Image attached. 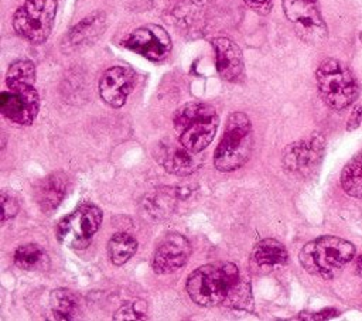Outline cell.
I'll return each instance as SVG.
<instances>
[{
    "label": "cell",
    "instance_id": "obj_6",
    "mask_svg": "<svg viewBox=\"0 0 362 321\" xmlns=\"http://www.w3.org/2000/svg\"><path fill=\"white\" fill-rule=\"evenodd\" d=\"M55 14L57 0H25L14 13V31L31 44H41L52 30Z\"/></svg>",
    "mask_w": 362,
    "mask_h": 321
},
{
    "label": "cell",
    "instance_id": "obj_23",
    "mask_svg": "<svg viewBox=\"0 0 362 321\" xmlns=\"http://www.w3.org/2000/svg\"><path fill=\"white\" fill-rule=\"evenodd\" d=\"M35 82V66L31 61L20 59L10 65L6 75L7 88L31 86Z\"/></svg>",
    "mask_w": 362,
    "mask_h": 321
},
{
    "label": "cell",
    "instance_id": "obj_1",
    "mask_svg": "<svg viewBox=\"0 0 362 321\" xmlns=\"http://www.w3.org/2000/svg\"><path fill=\"white\" fill-rule=\"evenodd\" d=\"M187 293L198 305L228 304L240 307L247 301V286L238 267L229 262H215L194 270L187 279Z\"/></svg>",
    "mask_w": 362,
    "mask_h": 321
},
{
    "label": "cell",
    "instance_id": "obj_22",
    "mask_svg": "<svg viewBox=\"0 0 362 321\" xmlns=\"http://www.w3.org/2000/svg\"><path fill=\"white\" fill-rule=\"evenodd\" d=\"M51 311L57 320H72L78 314V300L66 288L51 293Z\"/></svg>",
    "mask_w": 362,
    "mask_h": 321
},
{
    "label": "cell",
    "instance_id": "obj_2",
    "mask_svg": "<svg viewBox=\"0 0 362 321\" xmlns=\"http://www.w3.org/2000/svg\"><path fill=\"white\" fill-rule=\"evenodd\" d=\"M354 255L355 247L351 242L337 236H321L303 246L298 260L308 273L334 279L352 260Z\"/></svg>",
    "mask_w": 362,
    "mask_h": 321
},
{
    "label": "cell",
    "instance_id": "obj_8",
    "mask_svg": "<svg viewBox=\"0 0 362 321\" xmlns=\"http://www.w3.org/2000/svg\"><path fill=\"white\" fill-rule=\"evenodd\" d=\"M283 11L304 42L317 45L327 40L328 30L318 0H283Z\"/></svg>",
    "mask_w": 362,
    "mask_h": 321
},
{
    "label": "cell",
    "instance_id": "obj_20",
    "mask_svg": "<svg viewBox=\"0 0 362 321\" xmlns=\"http://www.w3.org/2000/svg\"><path fill=\"white\" fill-rule=\"evenodd\" d=\"M14 263L23 270H40L48 266V256L38 245L27 243L17 247Z\"/></svg>",
    "mask_w": 362,
    "mask_h": 321
},
{
    "label": "cell",
    "instance_id": "obj_16",
    "mask_svg": "<svg viewBox=\"0 0 362 321\" xmlns=\"http://www.w3.org/2000/svg\"><path fill=\"white\" fill-rule=\"evenodd\" d=\"M106 27V17L102 11L92 13L90 16L85 17L79 21L66 35L65 47L68 51L79 49L93 44L105 31Z\"/></svg>",
    "mask_w": 362,
    "mask_h": 321
},
{
    "label": "cell",
    "instance_id": "obj_11",
    "mask_svg": "<svg viewBox=\"0 0 362 321\" xmlns=\"http://www.w3.org/2000/svg\"><path fill=\"white\" fill-rule=\"evenodd\" d=\"M123 45L136 54L150 59L161 61L171 49V40L167 31L156 24L143 25L123 38Z\"/></svg>",
    "mask_w": 362,
    "mask_h": 321
},
{
    "label": "cell",
    "instance_id": "obj_3",
    "mask_svg": "<svg viewBox=\"0 0 362 321\" xmlns=\"http://www.w3.org/2000/svg\"><path fill=\"white\" fill-rule=\"evenodd\" d=\"M219 124L216 110L201 102L181 106L174 115V127L180 134L178 141L187 148L199 153L214 139Z\"/></svg>",
    "mask_w": 362,
    "mask_h": 321
},
{
    "label": "cell",
    "instance_id": "obj_29",
    "mask_svg": "<svg viewBox=\"0 0 362 321\" xmlns=\"http://www.w3.org/2000/svg\"><path fill=\"white\" fill-rule=\"evenodd\" d=\"M355 270H356V273H358L359 276H362V255H361V256H358V259H356Z\"/></svg>",
    "mask_w": 362,
    "mask_h": 321
},
{
    "label": "cell",
    "instance_id": "obj_15",
    "mask_svg": "<svg viewBox=\"0 0 362 321\" xmlns=\"http://www.w3.org/2000/svg\"><path fill=\"white\" fill-rule=\"evenodd\" d=\"M218 74L229 82L238 81L243 74V55L240 48L229 38L218 37L212 41Z\"/></svg>",
    "mask_w": 362,
    "mask_h": 321
},
{
    "label": "cell",
    "instance_id": "obj_28",
    "mask_svg": "<svg viewBox=\"0 0 362 321\" xmlns=\"http://www.w3.org/2000/svg\"><path fill=\"white\" fill-rule=\"evenodd\" d=\"M337 315V310H332V308H327V310H322V311H318V313H313L311 315H300V318H307V320H324V318H331V317H335Z\"/></svg>",
    "mask_w": 362,
    "mask_h": 321
},
{
    "label": "cell",
    "instance_id": "obj_17",
    "mask_svg": "<svg viewBox=\"0 0 362 321\" xmlns=\"http://www.w3.org/2000/svg\"><path fill=\"white\" fill-rule=\"evenodd\" d=\"M252 264L260 272H269L281 267L288 260V253L283 243L276 239L260 240L252 252Z\"/></svg>",
    "mask_w": 362,
    "mask_h": 321
},
{
    "label": "cell",
    "instance_id": "obj_12",
    "mask_svg": "<svg viewBox=\"0 0 362 321\" xmlns=\"http://www.w3.org/2000/svg\"><path fill=\"white\" fill-rule=\"evenodd\" d=\"M191 255V245L180 233L167 235L157 246L153 256V269L158 274H168L181 269Z\"/></svg>",
    "mask_w": 362,
    "mask_h": 321
},
{
    "label": "cell",
    "instance_id": "obj_26",
    "mask_svg": "<svg viewBox=\"0 0 362 321\" xmlns=\"http://www.w3.org/2000/svg\"><path fill=\"white\" fill-rule=\"evenodd\" d=\"M246 6L249 8H252L253 11H256L257 14H267L272 8L273 0H245Z\"/></svg>",
    "mask_w": 362,
    "mask_h": 321
},
{
    "label": "cell",
    "instance_id": "obj_25",
    "mask_svg": "<svg viewBox=\"0 0 362 321\" xmlns=\"http://www.w3.org/2000/svg\"><path fill=\"white\" fill-rule=\"evenodd\" d=\"M0 199H1V221L6 222L7 219H11L17 214L18 204H17L16 198L11 194H8L7 191L1 192Z\"/></svg>",
    "mask_w": 362,
    "mask_h": 321
},
{
    "label": "cell",
    "instance_id": "obj_7",
    "mask_svg": "<svg viewBox=\"0 0 362 321\" xmlns=\"http://www.w3.org/2000/svg\"><path fill=\"white\" fill-rule=\"evenodd\" d=\"M102 222V211L90 204H83L64 216L57 226V239L71 249H85Z\"/></svg>",
    "mask_w": 362,
    "mask_h": 321
},
{
    "label": "cell",
    "instance_id": "obj_4",
    "mask_svg": "<svg viewBox=\"0 0 362 321\" xmlns=\"http://www.w3.org/2000/svg\"><path fill=\"white\" fill-rule=\"evenodd\" d=\"M253 148V130L250 119L235 112L228 117L225 133L214 153V164L219 171L240 168L250 157Z\"/></svg>",
    "mask_w": 362,
    "mask_h": 321
},
{
    "label": "cell",
    "instance_id": "obj_13",
    "mask_svg": "<svg viewBox=\"0 0 362 321\" xmlns=\"http://www.w3.org/2000/svg\"><path fill=\"white\" fill-rule=\"evenodd\" d=\"M133 86L134 74L129 68L112 66L103 72L99 81V95L106 105L120 107L124 105Z\"/></svg>",
    "mask_w": 362,
    "mask_h": 321
},
{
    "label": "cell",
    "instance_id": "obj_19",
    "mask_svg": "<svg viewBox=\"0 0 362 321\" xmlns=\"http://www.w3.org/2000/svg\"><path fill=\"white\" fill-rule=\"evenodd\" d=\"M136 250H137V240L126 232L115 233L107 243V253H109L110 262L116 266L124 264L136 253Z\"/></svg>",
    "mask_w": 362,
    "mask_h": 321
},
{
    "label": "cell",
    "instance_id": "obj_21",
    "mask_svg": "<svg viewBox=\"0 0 362 321\" xmlns=\"http://www.w3.org/2000/svg\"><path fill=\"white\" fill-rule=\"evenodd\" d=\"M341 187L349 197L362 199V150L344 167Z\"/></svg>",
    "mask_w": 362,
    "mask_h": 321
},
{
    "label": "cell",
    "instance_id": "obj_18",
    "mask_svg": "<svg viewBox=\"0 0 362 321\" xmlns=\"http://www.w3.org/2000/svg\"><path fill=\"white\" fill-rule=\"evenodd\" d=\"M66 191V177L61 173L49 174L41 181V184L37 188V202L44 212H51L65 198Z\"/></svg>",
    "mask_w": 362,
    "mask_h": 321
},
{
    "label": "cell",
    "instance_id": "obj_9",
    "mask_svg": "<svg viewBox=\"0 0 362 321\" xmlns=\"http://www.w3.org/2000/svg\"><path fill=\"white\" fill-rule=\"evenodd\" d=\"M325 139L315 133L307 139L291 143L283 154L284 168L294 175L308 177L313 174L322 160Z\"/></svg>",
    "mask_w": 362,
    "mask_h": 321
},
{
    "label": "cell",
    "instance_id": "obj_14",
    "mask_svg": "<svg viewBox=\"0 0 362 321\" xmlns=\"http://www.w3.org/2000/svg\"><path fill=\"white\" fill-rule=\"evenodd\" d=\"M157 160L163 167L175 175H188L199 168L202 160L198 153L187 148L184 144H160Z\"/></svg>",
    "mask_w": 362,
    "mask_h": 321
},
{
    "label": "cell",
    "instance_id": "obj_10",
    "mask_svg": "<svg viewBox=\"0 0 362 321\" xmlns=\"http://www.w3.org/2000/svg\"><path fill=\"white\" fill-rule=\"evenodd\" d=\"M40 98L34 88H8L0 95V110L4 117L16 124H31L38 113Z\"/></svg>",
    "mask_w": 362,
    "mask_h": 321
},
{
    "label": "cell",
    "instance_id": "obj_30",
    "mask_svg": "<svg viewBox=\"0 0 362 321\" xmlns=\"http://www.w3.org/2000/svg\"><path fill=\"white\" fill-rule=\"evenodd\" d=\"M359 41H361V44H362V31H361V34H359Z\"/></svg>",
    "mask_w": 362,
    "mask_h": 321
},
{
    "label": "cell",
    "instance_id": "obj_24",
    "mask_svg": "<svg viewBox=\"0 0 362 321\" xmlns=\"http://www.w3.org/2000/svg\"><path fill=\"white\" fill-rule=\"evenodd\" d=\"M147 314V305L144 301L136 300L123 305L116 314L115 320H143Z\"/></svg>",
    "mask_w": 362,
    "mask_h": 321
},
{
    "label": "cell",
    "instance_id": "obj_27",
    "mask_svg": "<svg viewBox=\"0 0 362 321\" xmlns=\"http://www.w3.org/2000/svg\"><path fill=\"white\" fill-rule=\"evenodd\" d=\"M361 120H362V107L361 106H355L349 119H348V123H346V130L348 132H352L355 129L359 127L361 124Z\"/></svg>",
    "mask_w": 362,
    "mask_h": 321
},
{
    "label": "cell",
    "instance_id": "obj_5",
    "mask_svg": "<svg viewBox=\"0 0 362 321\" xmlns=\"http://www.w3.org/2000/svg\"><path fill=\"white\" fill-rule=\"evenodd\" d=\"M315 79L322 100L334 110L346 109L358 98L359 88L351 69L338 59L322 61L315 72Z\"/></svg>",
    "mask_w": 362,
    "mask_h": 321
}]
</instances>
